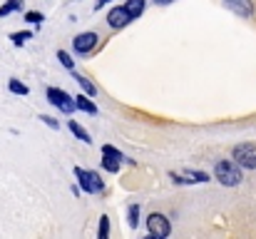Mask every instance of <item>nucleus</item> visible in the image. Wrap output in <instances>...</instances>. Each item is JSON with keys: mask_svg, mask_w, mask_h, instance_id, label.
Segmentation results:
<instances>
[{"mask_svg": "<svg viewBox=\"0 0 256 239\" xmlns=\"http://www.w3.org/2000/svg\"><path fill=\"white\" fill-rule=\"evenodd\" d=\"M214 177H216V182H222L224 187H236V184H242V169H239V164L234 162V159H219L216 162V167H214Z\"/></svg>", "mask_w": 256, "mask_h": 239, "instance_id": "f257e3e1", "label": "nucleus"}, {"mask_svg": "<svg viewBox=\"0 0 256 239\" xmlns=\"http://www.w3.org/2000/svg\"><path fill=\"white\" fill-rule=\"evenodd\" d=\"M147 234L152 239H167L172 234V224L167 219V214L162 212H152L147 217Z\"/></svg>", "mask_w": 256, "mask_h": 239, "instance_id": "f03ea898", "label": "nucleus"}, {"mask_svg": "<svg viewBox=\"0 0 256 239\" xmlns=\"http://www.w3.org/2000/svg\"><path fill=\"white\" fill-rule=\"evenodd\" d=\"M75 177H78V184L82 187V192H90V194H100V192H104V182L100 179L97 172H90V169H82V167H75Z\"/></svg>", "mask_w": 256, "mask_h": 239, "instance_id": "7ed1b4c3", "label": "nucleus"}, {"mask_svg": "<svg viewBox=\"0 0 256 239\" xmlns=\"http://www.w3.org/2000/svg\"><path fill=\"white\" fill-rule=\"evenodd\" d=\"M232 159L244 167V169H256V145L254 142H242L232 150Z\"/></svg>", "mask_w": 256, "mask_h": 239, "instance_id": "20e7f679", "label": "nucleus"}, {"mask_svg": "<svg viewBox=\"0 0 256 239\" xmlns=\"http://www.w3.org/2000/svg\"><path fill=\"white\" fill-rule=\"evenodd\" d=\"M48 100L60 110V112H65V115H72L75 110H78V105H75V97H70L65 90H60V87H48Z\"/></svg>", "mask_w": 256, "mask_h": 239, "instance_id": "39448f33", "label": "nucleus"}, {"mask_svg": "<svg viewBox=\"0 0 256 239\" xmlns=\"http://www.w3.org/2000/svg\"><path fill=\"white\" fill-rule=\"evenodd\" d=\"M97 33H80V35H75L72 38V50L78 53V55H87V53H92L94 50V45H97Z\"/></svg>", "mask_w": 256, "mask_h": 239, "instance_id": "423d86ee", "label": "nucleus"}, {"mask_svg": "<svg viewBox=\"0 0 256 239\" xmlns=\"http://www.w3.org/2000/svg\"><path fill=\"white\" fill-rule=\"evenodd\" d=\"M172 182L174 184H194V182H209V174L206 172H199V169H184L182 174L179 172H170Z\"/></svg>", "mask_w": 256, "mask_h": 239, "instance_id": "0eeeda50", "label": "nucleus"}, {"mask_svg": "<svg viewBox=\"0 0 256 239\" xmlns=\"http://www.w3.org/2000/svg\"><path fill=\"white\" fill-rule=\"evenodd\" d=\"M132 23V18H130V13L124 10V5H117V8H112L110 13H107V25L112 28V30H120V28H124V25H130Z\"/></svg>", "mask_w": 256, "mask_h": 239, "instance_id": "6e6552de", "label": "nucleus"}, {"mask_svg": "<svg viewBox=\"0 0 256 239\" xmlns=\"http://www.w3.org/2000/svg\"><path fill=\"white\" fill-rule=\"evenodd\" d=\"M224 5H226L232 13L242 15V18H252V15H254V3H252V0H224Z\"/></svg>", "mask_w": 256, "mask_h": 239, "instance_id": "1a4fd4ad", "label": "nucleus"}, {"mask_svg": "<svg viewBox=\"0 0 256 239\" xmlns=\"http://www.w3.org/2000/svg\"><path fill=\"white\" fill-rule=\"evenodd\" d=\"M75 105H78V110H82V112H87V115H97V105L90 100V95H78L75 97Z\"/></svg>", "mask_w": 256, "mask_h": 239, "instance_id": "9d476101", "label": "nucleus"}, {"mask_svg": "<svg viewBox=\"0 0 256 239\" xmlns=\"http://www.w3.org/2000/svg\"><path fill=\"white\" fill-rule=\"evenodd\" d=\"M144 8H147V0H127V3H124V10L130 13L132 20L140 18V15L144 13Z\"/></svg>", "mask_w": 256, "mask_h": 239, "instance_id": "9b49d317", "label": "nucleus"}, {"mask_svg": "<svg viewBox=\"0 0 256 239\" xmlns=\"http://www.w3.org/2000/svg\"><path fill=\"white\" fill-rule=\"evenodd\" d=\"M72 78H75V82H78V85L82 87V92H87L90 97H94V95H97V87L92 85V80H90V78H85V75H80V73H75Z\"/></svg>", "mask_w": 256, "mask_h": 239, "instance_id": "f8f14e48", "label": "nucleus"}, {"mask_svg": "<svg viewBox=\"0 0 256 239\" xmlns=\"http://www.w3.org/2000/svg\"><path fill=\"white\" fill-rule=\"evenodd\" d=\"M102 167H104L107 172L117 174V172H120V167H122V162H120L117 157H112V155H102Z\"/></svg>", "mask_w": 256, "mask_h": 239, "instance_id": "ddd939ff", "label": "nucleus"}, {"mask_svg": "<svg viewBox=\"0 0 256 239\" xmlns=\"http://www.w3.org/2000/svg\"><path fill=\"white\" fill-rule=\"evenodd\" d=\"M70 130H72V135H75L78 140H82L85 145H90V142H92V140H90V135H87V130H82V127H80L75 120H70Z\"/></svg>", "mask_w": 256, "mask_h": 239, "instance_id": "4468645a", "label": "nucleus"}, {"mask_svg": "<svg viewBox=\"0 0 256 239\" xmlns=\"http://www.w3.org/2000/svg\"><path fill=\"white\" fill-rule=\"evenodd\" d=\"M30 38H32V33H30V30H22V33H12V35H10L12 45H18V48H20V45H25Z\"/></svg>", "mask_w": 256, "mask_h": 239, "instance_id": "2eb2a0df", "label": "nucleus"}, {"mask_svg": "<svg viewBox=\"0 0 256 239\" xmlns=\"http://www.w3.org/2000/svg\"><path fill=\"white\" fill-rule=\"evenodd\" d=\"M127 214H130V227L137 229V227H140V204H130Z\"/></svg>", "mask_w": 256, "mask_h": 239, "instance_id": "dca6fc26", "label": "nucleus"}, {"mask_svg": "<svg viewBox=\"0 0 256 239\" xmlns=\"http://www.w3.org/2000/svg\"><path fill=\"white\" fill-rule=\"evenodd\" d=\"M22 8V0H8L5 5H0V18L2 15H10L12 10H20Z\"/></svg>", "mask_w": 256, "mask_h": 239, "instance_id": "f3484780", "label": "nucleus"}, {"mask_svg": "<svg viewBox=\"0 0 256 239\" xmlns=\"http://www.w3.org/2000/svg\"><path fill=\"white\" fill-rule=\"evenodd\" d=\"M97 237L100 239H107L110 237V217H100V227H97Z\"/></svg>", "mask_w": 256, "mask_h": 239, "instance_id": "a211bd4d", "label": "nucleus"}, {"mask_svg": "<svg viewBox=\"0 0 256 239\" xmlns=\"http://www.w3.org/2000/svg\"><path fill=\"white\" fill-rule=\"evenodd\" d=\"M8 87H10V92H12V95H28V92H30V90H28V85H22L20 80H10V82H8Z\"/></svg>", "mask_w": 256, "mask_h": 239, "instance_id": "6ab92c4d", "label": "nucleus"}, {"mask_svg": "<svg viewBox=\"0 0 256 239\" xmlns=\"http://www.w3.org/2000/svg\"><path fill=\"white\" fill-rule=\"evenodd\" d=\"M102 155H112V157H117L120 162H132V159H127V157H124V155H122L120 150H114L112 145H104V147H102Z\"/></svg>", "mask_w": 256, "mask_h": 239, "instance_id": "aec40b11", "label": "nucleus"}, {"mask_svg": "<svg viewBox=\"0 0 256 239\" xmlns=\"http://www.w3.org/2000/svg\"><path fill=\"white\" fill-rule=\"evenodd\" d=\"M58 60H60V65H62V68H68V70H72V68H75V60H72L65 50H60V53H58Z\"/></svg>", "mask_w": 256, "mask_h": 239, "instance_id": "412c9836", "label": "nucleus"}, {"mask_svg": "<svg viewBox=\"0 0 256 239\" xmlns=\"http://www.w3.org/2000/svg\"><path fill=\"white\" fill-rule=\"evenodd\" d=\"M25 20H28V23H35V25H40L45 18H42V13H38V10H30V13H25Z\"/></svg>", "mask_w": 256, "mask_h": 239, "instance_id": "4be33fe9", "label": "nucleus"}, {"mask_svg": "<svg viewBox=\"0 0 256 239\" xmlns=\"http://www.w3.org/2000/svg\"><path fill=\"white\" fill-rule=\"evenodd\" d=\"M40 120H42L48 127H52V130H58V127H60V125H58V120H55V117H50V115H42Z\"/></svg>", "mask_w": 256, "mask_h": 239, "instance_id": "5701e85b", "label": "nucleus"}, {"mask_svg": "<svg viewBox=\"0 0 256 239\" xmlns=\"http://www.w3.org/2000/svg\"><path fill=\"white\" fill-rule=\"evenodd\" d=\"M107 3H112V0H97L94 3V10H102V5H107Z\"/></svg>", "mask_w": 256, "mask_h": 239, "instance_id": "b1692460", "label": "nucleus"}, {"mask_svg": "<svg viewBox=\"0 0 256 239\" xmlns=\"http://www.w3.org/2000/svg\"><path fill=\"white\" fill-rule=\"evenodd\" d=\"M157 5H170V3H174V0H154Z\"/></svg>", "mask_w": 256, "mask_h": 239, "instance_id": "393cba45", "label": "nucleus"}]
</instances>
